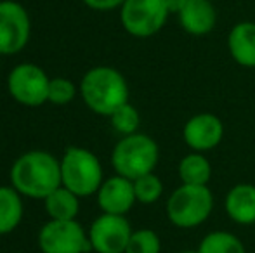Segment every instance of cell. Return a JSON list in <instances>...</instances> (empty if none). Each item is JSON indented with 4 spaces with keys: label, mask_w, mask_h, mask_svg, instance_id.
<instances>
[{
    "label": "cell",
    "mask_w": 255,
    "mask_h": 253,
    "mask_svg": "<svg viewBox=\"0 0 255 253\" xmlns=\"http://www.w3.org/2000/svg\"><path fill=\"white\" fill-rule=\"evenodd\" d=\"M165 2H167V7H168V10H170V14H175V16H177L179 10L184 7L186 0H165Z\"/></svg>",
    "instance_id": "obj_25"
},
{
    "label": "cell",
    "mask_w": 255,
    "mask_h": 253,
    "mask_svg": "<svg viewBox=\"0 0 255 253\" xmlns=\"http://www.w3.org/2000/svg\"><path fill=\"white\" fill-rule=\"evenodd\" d=\"M37 243L42 253H89L92 252L89 233L78 220H51L40 227Z\"/></svg>",
    "instance_id": "obj_8"
},
{
    "label": "cell",
    "mask_w": 255,
    "mask_h": 253,
    "mask_svg": "<svg viewBox=\"0 0 255 253\" xmlns=\"http://www.w3.org/2000/svg\"><path fill=\"white\" fill-rule=\"evenodd\" d=\"M160 160V149L153 137L141 132L124 135L111 151V167L115 173L135 180L154 172Z\"/></svg>",
    "instance_id": "obj_4"
},
{
    "label": "cell",
    "mask_w": 255,
    "mask_h": 253,
    "mask_svg": "<svg viewBox=\"0 0 255 253\" xmlns=\"http://www.w3.org/2000/svg\"><path fill=\"white\" fill-rule=\"evenodd\" d=\"M111 127L115 132L124 137V135H132L139 132V125H141V115H139L137 108L132 106L130 102H125L124 106L117 109L113 115L110 116Z\"/></svg>",
    "instance_id": "obj_20"
},
{
    "label": "cell",
    "mask_w": 255,
    "mask_h": 253,
    "mask_svg": "<svg viewBox=\"0 0 255 253\" xmlns=\"http://www.w3.org/2000/svg\"><path fill=\"white\" fill-rule=\"evenodd\" d=\"M161 241L153 229H137L132 233L125 253H160Z\"/></svg>",
    "instance_id": "obj_23"
},
{
    "label": "cell",
    "mask_w": 255,
    "mask_h": 253,
    "mask_svg": "<svg viewBox=\"0 0 255 253\" xmlns=\"http://www.w3.org/2000/svg\"><path fill=\"white\" fill-rule=\"evenodd\" d=\"M179 253H198V250H184V252H179Z\"/></svg>",
    "instance_id": "obj_26"
},
{
    "label": "cell",
    "mask_w": 255,
    "mask_h": 253,
    "mask_svg": "<svg viewBox=\"0 0 255 253\" xmlns=\"http://www.w3.org/2000/svg\"><path fill=\"white\" fill-rule=\"evenodd\" d=\"M182 139L191 151H210L224 139V123L212 113H198L186 122L182 128Z\"/></svg>",
    "instance_id": "obj_11"
},
{
    "label": "cell",
    "mask_w": 255,
    "mask_h": 253,
    "mask_svg": "<svg viewBox=\"0 0 255 253\" xmlns=\"http://www.w3.org/2000/svg\"><path fill=\"white\" fill-rule=\"evenodd\" d=\"M0 58H2V56H0Z\"/></svg>",
    "instance_id": "obj_27"
},
{
    "label": "cell",
    "mask_w": 255,
    "mask_h": 253,
    "mask_svg": "<svg viewBox=\"0 0 255 253\" xmlns=\"http://www.w3.org/2000/svg\"><path fill=\"white\" fill-rule=\"evenodd\" d=\"M59 163L61 186L75 192L78 198L94 196L101 187L104 180L103 165L98 155H94L91 149L68 146L59 158Z\"/></svg>",
    "instance_id": "obj_3"
},
{
    "label": "cell",
    "mask_w": 255,
    "mask_h": 253,
    "mask_svg": "<svg viewBox=\"0 0 255 253\" xmlns=\"http://www.w3.org/2000/svg\"><path fill=\"white\" fill-rule=\"evenodd\" d=\"M31 37L26 7L16 0H0V56L19 54Z\"/></svg>",
    "instance_id": "obj_9"
},
{
    "label": "cell",
    "mask_w": 255,
    "mask_h": 253,
    "mask_svg": "<svg viewBox=\"0 0 255 253\" xmlns=\"http://www.w3.org/2000/svg\"><path fill=\"white\" fill-rule=\"evenodd\" d=\"M167 219L179 229H195L212 215L214 194L208 186L181 184L167 199Z\"/></svg>",
    "instance_id": "obj_5"
},
{
    "label": "cell",
    "mask_w": 255,
    "mask_h": 253,
    "mask_svg": "<svg viewBox=\"0 0 255 253\" xmlns=\"http://www.w3.org/2000/svg\"><path fill=\"white\" fill-rule=\"evenodd\" d=\"M78 94V87L73 80L64 77L51 78L49 85V102L54 106H66L75 101Z\"/></svg>",
    "instance_id": "obj_22"
},
{
    "label": "cell",
    "mask_w": 255,
    "mask_h": 253,
    "mask_svg": "<svg viewBox=\"0 0 255 253\" xmlns=\"http://www.w3.org/2000/svg\"><path fill=\"white\" fill-rule=\"evenodd\" d=\"M177 19L181 28L193 37H205L212 33L217 24V10L210 0H186L179 10Z\"/></svg>",
    "instance_id": "obj_13"
},
{
    "label": "cell",
    "mask_w": 255,
    "mask_h": 253,
    "mask_svg": "<svg viewBox=\"0 0 255 253\" xmlns=\"http://www.w3.org/2000/svg\"><path fill=\"white\" fill-rule=\"evenodd\" d=\"M96 199L101 212L111 213V215H127L132 206L137 203L134 182L118 173L103 180L101 187L96 192Z\"/></svg>",
    "instance_id": "obj_12"
},
{
    "label": "cell",
    "mask_w": 255,
    "mask_h": 253,
    "mask_svg": "<svg viewBox=\"0 0 255 253\" xmlns=\"http://www.w3.org/2000/svg\"><path fill=\"white\" fill-rule=\"evenodd\" d=\"M198 253H247V250L236 234L228 231H212L200 241Z\"/></svg>",
    "instance_id": "obj_19"
},
{
    "label": "cell",
    "mask_w": 255,
    "mask_h": 253,
    "mask_svg": "<svg viewBox=\"0 0 255 253\" xmlns=\"http://www.w3.org/2000/svg\"><path fill=\"white\" fill-rule=\"evenodd\" d=\"M89 241L96 253H125L132 236L130 222L125 215L101 213L89 227Z\"/></svg>",
    "instance_id": "obj_10"
},
{
    "label": "cell",
    "mask_w": 255,
    "mask_h": 253,
    "mask_svg": "<svg viewBox=\"0 0 255 253\" xmlns=\"http://www.w3.org/2000/svg\"><path fill=\"white\" fill-rule=\"evenodd\" d=\"M224 208L228 217L240 226L255 224V186L242 182L233 186L226 194Z\"/></svg>",
    "instance_id": "obj_14"
},
{
    "label": "cell",
    "mask_w": 255,
    "mask_h": 253,
    "mask_svg": "<svg viewBox=\"0 0 255 253\" xmlns=\"http://www.w3.org/2000/svg\"><path fill=\"white\" fill-rule=\"evenodd\" d=\"M51 77L35 63H19L7 75V90L21 106L38 108L49 102Z\"/></svg>",
    "instance_id": "obj_6"
},
{
    "label": "cell",
    "mask_w": 255,
    "mask_h": 253,
    "mask_svg": "<svg viewBox=\"0 0 255 253\" xmlns=\"http://www.w3.org/2000/svg\"><path fill=\"white\" fill-rule=\"evenodd\" d=\"M9 177L10 186L23 198L44 201L61 186L59 158L44 149H31L14 160Z\"/></svg>",
    "instance_id": "obj_1"
},
{
    "label": "cell",
    "mask_w": 255,
    "mask_h": 253,
    "mask_svg": "<svg viewBox=\"0 0 255 253\" xmlns=\"http://www.w3.org/2000/svg\"><path fill=\"white\" fill-rule=\"evenodd\" d=\"M78 92L84 104L92 113L110 118L120 106L128 102V84L113 66H94L82 77Z\"/></svg>",
    "instance_id": "obj_2"
},
{
    "label": "cell",
    "mask_w": 255,
    "mask_h": 253,
    "mask_svg": "<svg viewBox=\"0 0 255 253\" xmlns=\"http://www.w3.org/2000/svg\"><path fill=\"white\" fill-rule=\"evenodd\" d=\"M177 173L182 184L208 186V182L212 179V165L205 155L193 151L179 162Z\"/></svg>",
    "instance_id": "obj_18"
},
{
    "label": "cell",
    "mask_w": 255,
    "mask_h": 253,
    "mask_svg": "<svg viewBox=\"0 0 255 253\" xmlns=\"http://www.w3.org/2000/svg\"><path fill=\"white\" fill-rule=\"evenodd\" d=\"M80 199L75 192L59 186L44 199L45 213L51 220H77L80 213Z\"/></svg>",
    "instance_id": "obj_17"
},
{
    "label": "cell",
    "mask_w": 255,
    "mask_h": 253,
    "mask_svg": "<svg viewBox=\"0 0 255 253\" xmlns=\"http://www.w3.org/2000/svg\"><path fill=\"white\" fill-rule=\"evenodd\" d=\"M134 182V192L137 203L142 205H153L163 194V182L154 172L146 173V175L139 177V179L132 180Z\"/></svg>",
    "instance_id": "obj_21"
},
{
    "label": "cell",
    "mask_w": 255,
    "mask_h": 253,
    "mask_svg": "<svg viewBox=\"0 0 255 253\" xmlns=\"http://www.w3.org/2000/svg\"><path fill=\"white\" fill-rule=\"evenodd\" d=\"M170 10L165 0H125L120 7L122 28L130 37L149 38L161 31Z\"/></svg>",
    "instance_id": "obj_7"
},
{
    "label": "cell",
    "mask_w": 255,
    "mask_h": 253,
    "mask_svg": "<svg viewBox=\"0 0 255 253\" xmlns=\"http://www.w3.org/2000/svg\"><path fill=\"white\" fill-rule=\"evenodd\" d=\"M23 196L12 186H0V236L14 233L23 222Z\"/></svg>",
    "instance_id": "obj_16"
},
{
    "label": "cell",
    "mask_w": 255,
    "mask_h": 253,
    "mask_svg": "<svg viewBox=\"0 0 255 253\" xmlns=\"http://www.w3.org/2000/svg\"><path fill=\"white\" fill-rule=\"evenodd\" d=\"M89 9L92 10H113V9H120L124 5L125 0H82Z\"/></svg>",
    "instance_id": "obj_24"
},
{
    "label": "cell",
    "mask_w": 255,
    "mask_h": 253,
    "mask_svg": "<svg viewBox=\"0 0 255 253\" xmlns=\"http://www.w3.org/2000/svg\"><path fill=\"white\" fill-rule=\"evenodd\" d=\"M228 49L236 64L243 68H255V23H236L228 35Z\"/></svg>",
    "instance_id": "obj_15"
}]
</instances>
